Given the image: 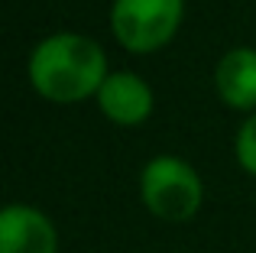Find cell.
Wrapping results in <instances>:
<instances>
[{
	"label": "cell",
	"mask_w": 256,
	"mask_h": 253,
	"mask_svg": "<svg viewBox=\"0 0 256 253\" xmlns=\"http://www.w3.org/2000/svg\"><path fill=\"white\" fill-rule=\"evenodd\" d=\"M30 82L56 104L82 101L107 82V56L84 32H52L30 56Z\"/></svg>",
	"instance_id": "1"
},
{
	"label": "cell",
	"mask_w": 256,
	"mask_h": 253,
	"mask_svg": "<svg viewBox=\"0 0 256 253\" xmlns=\"http://www.w3.org/2000/svg\"><path fill=\"white\" fill-rule=\"evenodd\" d=\"M140 195L152 218L169 224L192 221L204 202L201 176L178 156H152L140 176Z\"/></svg>",
	"instance_id": "2"
},
{
	"label": "cell",
	"mask_w": 256,
	"mask_h": 253,
	"mask_svg": "<svg viewBox=\"0 0 256 253\" xmlns=\"http://www.w3.org/2000/svg\"><path fill=\"white\" fill-rule=\"evenodd\" d=\"M182 10V0H114L110 26L130 52H152L175 36Z\"/></svg>",
	"instance_id": "3"
},
{
	"label": "cell",
	"mask_w": 256,
	"mask_h": 253,
	"mask_svg": "<svg viewBox=\"0 0 256 253\" xmlns=\"http://www.w3.org/2000/svg\"><path fill=\"white\" fill-rule=\"evenodd\" d=\"M0 253H58V230L32 204L0 211Z\"/></svg>",
	"instance_id": "4"
},
{
	"label": "cell",
	"mask_w": 256,
	"mask_h": 253,
	"mask_svg": "<svg viewBox=\"0 0 256 253\" xmlns=\"http://www.w3.org/2000/svg\"><path fill=\"white\" fill-rule=\"evenodd\" d=\"M98 104L114 124L136 126L152 114V91L133 72H114L98 91Z\"/></svg>",
	"instance_id": "5"
},
{
	"label": "cell",
	"mask_w": 256,
	"mask_h": 253,
	"mask_svg": "<svg viewBox=\"0 0 256 253\" xmlns=\"http://www.w3.org/2000/svg\"><path fill=\"white\" fill-rule=\"evenodd\" d=\"M214 82H218L224 104L237 110L256 108V49L240 46V49L224 52L214 72Z\"/></svg>",
	"instance_id": "6"
},
{
	"label": "cell",
	"mask_w": 256,
	"mask_h": 253,
	"mask_svg": "<svg viewBox=\"0 0 256 253\" xmlns=\"http://www.w3.org/2000/svg\"><path fill=\"white\" fill-rule=\"evenodd\" d=\"M234 150H237V162L244 166L250 176H256V110L244 120V126L237 130L234 140Z\"/></svg>",
	"instance_id": "7"
}]
</instances>
